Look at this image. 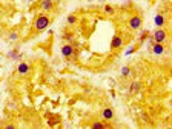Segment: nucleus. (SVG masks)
Returning a JSON list of instances; mask_svg holds the SVG:
<instances>
[{
  "mask_svg": "<svg viewBox=\"0 0 172 129\" xmlns=\"http://www.w3.org/2000/svg\"><path fill=\"white\" fill-rule=\"evenodd\" d=\"M31 72V64L28 62H20L17 66V74L19 75H28Z\"/></svg>",
  "mask_w": 172,
  "mask_h": 129,
  "instance_id": "nucleus-7",
  "label": "nucleus"
},
{
  "mask_svg": "<svg viewBox=\"0 0 172 129\" xmlns=\"http://www.w3.org/2000/svg\"><path fill=\"white\" fill-rule=\"evenodd\" d=\"M120 74H122V77H128V75H131V68H129V66H123L122 71H120Z\"/></svg>",
  "mask_w": 172,
  "mask_h": 129,
  "instance_id": "nucleus-19",
  "label": "nucleus"
},
{
  "mask_svg": "<svg viewBox=\"0 0 172 129\" xmlns=\"http://www.w3.org/2000/svg\"><path fill=\"white\" fill-rule=\"evenodd\" d=\"M60 52L65 58H72L75 54H77V51H75V46L72 43H65L60 49Z\"/></svg>",
  "mask_w": 172,
  "mask_h": 129,
  "instance_id": "nucleus-4",
  "label": "nucleus"
},
{
  "mask_svg": "<svg viewBox=\"0 0 172 129\" xmlns=\"http://www.w3.org/2000/svg\"><path fill=\"white\" fill-rule=\"evenodd\" d=\"M154 22H155V26H157V28H164V25H166V17H164L163 14H157L155 19H154Z\"/></svg>",
  "mask_w": 172,
  "mask_h": 129,
  "instance_id": "nucleus-12",
  "label": "nucleus"
},
{
  "mask_svg": "<svg viewBox=\"0 0 172 129\" xmlns=\"http://www.w3.org/2000/svg\"><path fill=\"white\" fill-rule=\"evenodd\" d=\"M140 91H141V82L134 80V82L129 85V94H131V95H137Z\"/></svg>",
  "mask_w": 172,
  "mask_h": 129,
  "instance_id": "nucleus-10",
  "label": "nucleus"
},
{
  "mask_svg": "<svg viewBox=\"0 0 172 129\" xmlns=\"http://www.w3.org/2000/svg\"><path fill=\"white\" fill-rule=\"evenodd\" d=\"M151 37L154 38L155 43H164L167 40V31L164 28H157Z\"/></svg>",
  "mask_w": 172,
  "mask_h": 129,
  "instance_id": "nucleus-3",
  "label": "nucleus"
},
{
  "mask_svg": "<svg viewBox=\"0 0 172 129\" xmlns=\"http://www.w3.org/2000/svg\"><path fill=\"white\" fill-rule=\"evenodd\" d=\"M91 128L92 129H106V128H111V124L109 123H104V120L103 122H94V123H91Z\"/></svg>",
  "mask_w": 172,
  "mask_h": 129,
  "instance_id": "nucleus-13",
  "label": "nucleus"
},
{
  "mask_svg": "<svg viewBox=\"0 0 172 129\" xmlns=\"http://www.w3.org/2000/svg\"><path fill=\"white\" fill-rule=\"evenodd\" d=\"M135 49H137V46H132L131 49H128V51H126V56H129V54H132V52H134V51H135Z\"/></svg>",
  "mask_w": 172,
  "mask_h": 129,
  "instance_id": "nucleus-21",
  "label": "nucleus"
},
{
  "mask_svg": "<svg viewBox=\"0 0 172 129\" xmlns=\"http://www.w3.org/2000/svg\"><path fill=\"white\" fill-rule=\"evenodd\" d=\"M5 128H6V129H16V124H6Z\"/></svg>",
  "mask_w": 172,
  "mask_h": 129,
  "instance_id": "nucleus-23",
  "label": "nucleus"
},
{
  "mask_svg": "<svg viewBox=\"0 0 172 129\" xmlns=\"http://www.w3.org/2000/svg\"><path fill=\"white\" fill-rule=\"evenodd\" d=\"M38 8L45 12H51L56 8V2L54 0H40V2H38Z\"/></svg>",
  "mask_w": 172,
  "mask_h": 129,
  "instance_id": "nucleus-6",
  "label": "nucleus"
},
{
  "mask_svg": "<svg viewBox=\"0 0 172 129\" xmlns=\"http://www.w3.org/2000/svg\"><path fill=\"white\" fill-rule=\"evenodd\" d=\"M123 43H125L123 37H122L120 34H115V35L112 37V40H111V49H112V51H118V49H122Z\"/></svg>",
  "mask_w": 172,
  "mask_h": 129,
  "instance_id": "nucleus-5",
  "label": "nucleus"
},
{
  "mask_svg": "<svg viewBox=\"0 0 172 129\" xmlns=\"http://www.w3.org/2000/svg\"><path fill=\"white\" fill-rule=\"evenodd\" d=\"M51 22H52V19H51L48 14H45V12H38V14L34 17L32 29H34L35 32H42V31H45V29L49 26Z\"/></svg>",
  "mask_w": 172,
  "mask_h": 129,
  "instance_id": "nucleus-1",
  "label": "nucleus"
},
{
  "mask_svg": "<svg viewBox=\"0 0 172 129\" xmlns=\"http://www.w3.org/2000/svg\"><path fill=\"white\" fill-rule=\"evenodd\" d=\"M78 22V17L75 16V14H69L68 17H66V23L69 25V26H72V25H75Z\"/></svg>",
  "mask_w": 172,
  "mask_h": 129,
  "instance_id": "nucleus-15",
  "label": "nucleus"
},
{
  "mask_svg": "<svg viewBox=\"0 0 172 129\" xmlns=\"http://www.w3.org/2000/svg\"><path fill=\"white\" fill-rule=\"evenodd\" d=\"M8 57L12 58V60H17V58H22V54H19L17 51L14 49V51H9V52H8Z\"/></svg>",
  "mask_w": 172,
  "mask_h": 129,
  "instance_id": "nucleus-18",
  "label": "nucleus"
},
{
  "mask_svg": "<svg viewBox=\"0 0 172 129\" xmlns=\"http://www.w3.org/2000/svg\"><path fill=\"white\" fill-rule=\"evenodd\" d=\"M141 25H143V19H141V16H138V14L131 16L129 20H128V28H129L131 31H138V29L141 28Z\"/></svg>",
  "mask_w": 172,
  "mask_h": 129,
  "instance_id": "nucleus-2",
  "label": "nucleus"
},
{
  "mask_svg": "<svg viewBox=\"0 0 172 129\" xmlns=\"http://www.w3.org/2000/svg\"><path fill=\"white\" fill-rule=\"evenodd\" d=\"M101 120H104V122H111L112 118H114V115H115V112H114V109L112 108H104V109H101Z\"/></svg>",
  "mask_w": 172,
  "mask_h": 129,
  "instance_id": "nucleus-9",
  "label": "nucleus"
},
{
  "mask_svg": "<svg viewBox=\"0 0 172 129\" xmlns=\"http://www.w3.org/2000/svg\"><path fill=\"white\" fill-rule=\"evenodd\" d=\"M148 37H149V31H143V32H141V35L138 37V40H140V42H144Z\"/></svg>",
  "mask_w": 172,
  "mask_h": 129,
  "instance_id": "nucleus-20",
  "label": "nucleus"
},
{
  "mask_svg": "<svg viewBox=\"0 0 172 129\" xmlns=\"http://www.w3.org/2000/svg\"><path fill=\"white\" fill-rule=\"evenodd\" d=\"M103 12H104V14H108V16H112L114 12H115V8L111 6V5H104L103 6Z\"/></svg>",
  "mask_w": 172,
  "mask_h": 129,
  "instance_id": "nucleus-16",
  "label": "nucleus"
},
{
  "mask_svg": "<svg viewBox=\"0 0 172 129\" xmlns=\"http://www.w3.org/2000/svg\"><path fill=\"white\" fill-rule=\"evenodd\" d=\"M46 117H48V123L51 126H57L60 123V117H59V115H51V117H49V114H46Z\"/></svg>",
  "mask_w": 172,
  "mask_h": 129,
  "instance_id": "nucleus-14",
  "label": "nucleus"
},
{
  "mask_svg": "<svg viewBox=\"0 0 172 129\" xmlns=\"http://www.w3.org/2000/svg\"><path fill=\"white\" fill-rule=\"evenodd\" d=\"M28 2H31V0H28Z\"/></svg>",
  "mask_w": 172,
  "mask_h": 129,
  "instance_id": "nucleus-24",
  "label": "nucleus"
},
{
  "mask_svg": "<svg viewBox=\"0 0 172 129\" xmlns=\"http://www.w3.org/2000/svg\"><path fill=\"white\" fill-rule=\"evenodd\" d=\"M164 51H166L164 43H154V45L151 46V52H152L154 56H163Z\"/></svg>",
  "mask_w": 172,
  "mask_h": 129,
  "instance_id": "nucleus-8",
  "label": "nucleus"
},
{
  "mask_svg": "<svg viewBox=\"0 0 172 129\" xmlns=\"http://www.w3.org/2000/svg\"><path fill=\"white\" fill-rule=\"evenodd\" d=\"M12 108H14V109H16V103H12V101H9V103H8V109L11 111Z\"/></svg>",
  "mask_w": 172,
  "mask_h": 129,
  "instance_id": "nucleus-22",
  "label": "nucleus"
},
{
  "mask_svg": "<svg viewBox=\"0 0 172 129\" xmlns=\"http://www.w3.org/2000/svg\"><path fill=\"white\" fill-rule=\"evenodd\" d=\"M62 40H65L66 43H72V45H74L75 34H74L72 31H63V32H62Z\"/></svg>",
  "mask_w": 172,
  "mask_h": 129,
  "instance_id": "nucleus-11",
  "label": "nucleus"
},
{
  "mask_svg": "<svg viewBox=\"0 0 172 129\" xmlns=\"http://www.w3.org/2000/svg\"><path fill=\"white\" fill-rule=\"evenodd\" d=\"M8 40H9V42H17V40H19V32H17V31H11V32L8 34Z\"/></svg>",
  "mask_w": 172,
  "mask_h": 129,
  "instance_id": "nucleus-17",
  "label": "nucleus"
}]
</instances>
